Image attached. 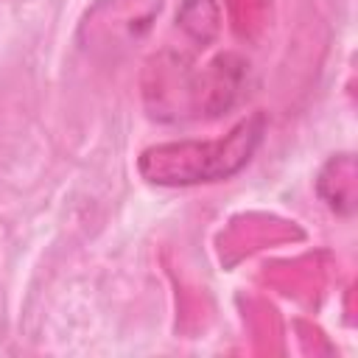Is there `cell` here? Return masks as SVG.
<instances>
[{"label": "cell", "instance_id": "1", "mask_svg": "<svg viewBox=\"0 0 358 358\" xmlns=\"http://www.w3.org/2000/svg\"><path fill=\"white\" fill-rule=\"evenodd\" d=\"M143 84L148 115L157 120H187V117H221L229 112L249 78V62L238 53H218L204 70L179 53H159L148 64Z\"/></svg>", "mask_w": 358, "mask_h": 358}, {"label": "cell", "instance_id": "2", "mask_svg": "<svg viewBox=\"0 0 358 358\" xmlns=\"http://www.w3.org/2000/svg\"><path fill=\"white\" fill-rule=\"evenodd\" d=\"M266 126V115L252 112L215 140H173L148 145L137 159V171L148 185L159 187H193L232 179L257 154Z\"/></svg>", "mask_w": 358, "mask_h": 358}, {"label": "cell", "instance_id": "3", "mask_svg": "<svg viewBox=\"0 0 358 358\" xmlns=\"http://www.w3.org/2000/svg\"><path fill=\"white\" fill-rule=\"evenodd\" d=\"M159 8L162 0H101L81 22V48L90 56L115 59L148 34Z\"/></svg>", "mask_w": 358, "mask_h": 358}, {"label": "cell", "instance_id": "4", "mask_svg": "<svg viewBox=\"0 0 358 358\" xmlns=\"http://www.w3.org/2000/svg\"><path fill=\"white\" fill-rule=\"evenodd\" d=\"M176 25L199 48H207L221 31V11H218L215 0H185L176 14Z\"/></svg>", "mask_w": 358, "mask_h": 358}]
</instances>
